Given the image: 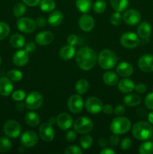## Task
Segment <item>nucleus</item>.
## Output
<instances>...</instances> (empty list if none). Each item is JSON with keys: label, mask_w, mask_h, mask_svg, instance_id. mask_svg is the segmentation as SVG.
<instances>
[{"label": "nucleus", "mask_w": 153, "mask_h": 154, "mask_svg": "<svg viewBox=\"0 0 153 154\" xmlns=\"http://www.w3.org/2000/svg\"><path fill=\"white\" fill-rule=\"evenodd\" d=\"M39 136L44 142H50L52 141L55 136V132L52 126L47 123H43L39 127Z\"/></svg>", "instance_id": "obj_13"}, {"label": "nucleus", "mask_w": 153, "mask_h": 154, "mask_svg": "<svg viewBox=\"0 0 153 154\" xmlns=\"http://www.w3.org/2000/svg\"><path fill=\"white\" fill-rule=\"evenodd\" d=\"M98 145L101 147H106L107 145V141H106V138H100L98 140Z\"/></svg>", "instance_id": "obj_56"}, {"label": "nucleus", "mask_w": 153, "mask_h": 154, "mask_svg": "<svg viewBox=\"0 0 153 154\" xmlns=\"http://www.w3.org/2000/svg\"><path fill=\"white\" fill-rule=\"evenodd\" d=\"M48 123H50V124H51L52 126V125L56 124V117H50V118L49 119V120H48Z\"/></svg>", "instance_id": "obj_60"}, {"label": "nucleus", "mask_w": 153, "mask_h": 154, "mask_svg": "<svg viewBox=\"0 0 153 154\" xmlns=\"http://www.w3.org/2000/svg\"><path fill=\"white\" fill-rule=\"evenodd\" d=\"M3 130H4V134L8 137L10 138H16L20 135L22 128H21L20 124L17 121L14 120H8L4 123Z\"/></svg>", "instance_id": "obj_8"}, {"label": "nucleus", "mask_w": 153, "mask_h": 154, "mask_svg": "<svg viewBox=\"0 0 153 154\" xmlns=\"http://www.w3.org/2000/svg\"><path fill=\"white\" fill-rule=\"evenodd\" d=\"M135 84L132 80L124 78L118 83V89L122 93H130L134 90Z\"/></svg>", "instance_id": "obj_22"}, {"label": "nucleus", "mask_w": 153, "mask_h": 154, "mask_svg": "<svg viewBox=\"0 0 153 154\" xmlns=\"http://www.w3.org/2000/svg\"><path fill=\"white\" fill-rule=\"evenodd\" d=\"M103 81L108 86H115L118 83V78L115 72L107 71L103 75Z\"/></svg>", "instance_id": "obj_27"}, {"label": "nucleus", "mask_w": 153, "mask_h": 154, "mask_svg": "<svg viewBox=\"0 0 153 154\" xmlns=\"http://www.w3.org/2000/svg\"><path fill=\"white\" fill-rule=\"evenodd\" d=\"M89 88V84L86 79H80L75 84V90L80 95L86 93Z\"/></svg>", "instance_id": "obj_32"}, {"label": "nucleus", "mask_w": 153, "mask_h": 154, "mask_svg": "<svg viewBox=\"0 0 153 154\" xmlns=\"http://www.w3.org/2000/svg\"><path fill=\"white\" fill-rule=\"evenodd\" d=\"M139 153L152 154L153 143L152 141H145V142L142 143L139 147Z\"/></svg>", "instance_id": "obj_34"}, {"label": "nucleus", "mask_w": 153, "mask_h": 154, "mask_svg": "<svg viewBox=\"0 0 153 154\" xmlns=\"http://www.w3.org/2000/svg\"><path fill=\"white\" fill-rule=\"evenodd\" d=\"M26 105H24L23 103H18L16 105V109L18 111H23L24 108H25Z\"/></svg>", "instance_id": "obj_57"}, {"label": "nucleus", "mask_w": 153, "mask_h": 154, "mask_svg": "<svg viewBox=\"0 0 153 154\" xmlns=\"http://www.w3.org/2000/svg\"><path fill=\"white\" fill-rule=\"evenodd\" d=\"M25 121L27 125L32 126V127H34L40 123V118L38 114L33 112V111H30V112L26 114Z\"/></svg>", "instance_id": "obj_28"}, {"label": "nucleus", "mask_w": 153, "mask_h": 154, "mask_svg": "<svg viewBox=\"0 0 153 154\" xmlns=\"http://www.w3.org/2000/svg\"><path fill=\"white\" fill-rule=\"evenodd\" d=\"M55 8L56 3L54 0H40V8L44 12H51Z\"/></svg>", "instance_id": "obj_33"}, {"label": "nucleus", "mask_w": 153, "mask_h": 154, "mask_svg": "<svg viewBox=\"0 0 153 154\" xmlns=\"http://www.w3.org/2000/svg\"><path fill=\"white\" fill-rule=\"evenodd\" d=\"M120 43L124 48H128V49H133L139 45V36L131 32H125L122 35L120 38Z\"/></svg>", "instance_id": "obj_7"}, {"label": "nucleus", "mask_w": 153, "mask_h": 154, "mask_svg": "<svg viewBox=\"0 0 153 154\" xmlns=\"http://www.w3.org/2000/svg\"><path fill=\"white\" fill-rule=\"evenodd\" d=\"M38 141V136L34 132L27 130L24 132L20 136V144L26 148H31L36 145Z\"/></svg>", "instance_id": "obj_10"}, {"label": "nucleus", "mask_w": 153, "mask_h": 154, "mask_svg": "<svg viewBox=\"0 0 153 154\" xmlns=\"http://www.w3.org/2000/svg\"><path fill=\"white\" fill-rule=\"evenodd\" d=\"M132 135L137 140L146 141L153 135V127L148 122H137L132 127Z\"/></svg>", "instance_id": "obj_2"}, {"label": "nucleus", "mask_w": 153, "mask_h": 154, "mask_svg": "<svg viewBox=\"0 0 153 154\" xmlns=\"http://www.w3.org/2000/svg\"><path fill=\"white\" fill-rule=\"evenodd\" d=\"M152 33L151 25L148 22H142L137 28V35L142 39H147L149 38Z\"/></svg>", "instance_id": "obj_24"}, {"label": "nucleus", "mask_w": 153, "mask_h": 154, "mask_svg": "<svg viewBox=\"0 0 153 154\" xmlns=\"http://www.w3.org/2000/svg\"><path fill=\"white\" fill-rule=\"evenodd\" d=\"M28 60H29L28 53L26 52L25 50H20V51H16L14 54L13 58H12L14 64L19 67H22V66H26L28 63Z\"/></svg>", "instance_id": "obj_17"}, {"label": "nucleus", "mask_w": 153, "mask_h": 154, "mask_svg": "<svg viewBox=\"0 0 153 154\" xmlns=\"http://www.w3.org/2000/svg\"><path fill=\"white\" fill-rule=\"evenodd\" d=\"M19 151L20 152V153H22V152H24V147H23V146L19 147Z\"/></svg>", "instance_id": "obj_61"}, {"label": "nucleus", "mask_w": 153, "mask_h": 154, "mask_svg": "<svg viewBox=\"0 0 153 154\" xmlns=\"http://www.w3.org/2000/svg\"><path fill=\"white\" fill-rule=\"evenodd\" d=\"M24 4L30 6V7H34V6L38 5L40 4V0H22Z\"/></svg>", "instance_id": "obj_53"}, {"label": "nucleus", "mask_w": 153, "mask_h": 154, "mask_svg": "<svg viewBox=\"0 0 153 154\" xmlns=\"http://www.w3.org/2000/svg\"><path fill=\"white\" fill-rule=\"evenodd\" d=\"M123 102L126 106L136 107L140 104L141 98L139 95L132 93L125 96L123 99Z\"/></svg>", "instance_id": "obj_26"}, {"label": "nucleus", "mask_w": 153, "mask_h": 154, "mask_svg": "<svg viewBox=\"0 0 153 154\" xmlns=\"http://www.w3.org/2000/svg\"><path fill=\"white\" fill-rule=\"evenodd\" d=\"M36 23L28 17H20L16 22L18 29L23 33H32L35 30Z\"/></svg>", "instance_id": "obj_11"}, {"label": "nucleus", "mask_w": 153, "mask_h": 154, "mask_svg": "<svg viewBox=\"0 0 153 154\" xmlns=\"http://www.w3.org/2000/svg\"><path fill=\"white\" fill-rule=\"evenodd\" d=\"M138 66L144 72H153V55L145 54L142 56L138 60Z\"/></svg>", "instance_id": "obj_15"}, {"label": "nucleus", "mask_w": 153, "mask_h": 154, "mask_svg": "<svg viewBox=\"0 0 153 154\" xmlns=\"http://www.w3.org/2000/svg\"><path fill=\"white\" fill-rule=\"evenodd\" d=\"M1 62H2V60H1V57H0V65H1Z\"/></svg>", "instance_id": "obj_62"}, {"label": "nucleus", "mask_w": 153, "mask_h": 154, "mask_svg": "<svg viewBox=\"0 0 153 154\" xmlns=\"http://www.w3.org/2000/svg\"><path fill=\"white\" fill-rule=\"evenodd\" d=\"M148 123H150L152 125H153V111H152V112H150L149 114H148Z\"/></svg>", "instance_id": "obj_59"}, {"label": "nucleus", "mask_w": 153, "mask_h": 154, "mask_svg": "<svg viewBox=\"0 0 153 154\" xmlns=\"http://www.w3.org/2000/svg\"><path fill=\"white\" fill-rule=\"evenodd\" d=\"M56 124L62 130H68L74 124L73 119L67 113H61L56 117Z\"/></svg>", "instance_id": "obj_16"}, {"label": "nucleus", "mask_w": 153, "mask_h": 154, "mask_svg": "<svg viewBox=\"0 0 153 154\" xmlns=\"http://www.w3.org/2000/svg\"><path fill=\"white\" fill-rule=\"evenodd\" d=\"M44 103V97L39 92L32 91L26 97L25 105L28 109L37 110L42 106Z\"/></svg>", "instance_id": "obj_5"}, {"label": "nucleus", "mask_w": 153, "mask_h": 154, "mask_svg": "<svg viewBox=\"0 0 153 154\" xmlns=\"http://www.w3.org/2000/svg\"><path fill=\"white\" fill-rule=\"evenodd\" d=\"M7 77L14 82H17L22 80V73L19 70L16 69H12L8 72Z\"/></svg>", "instance_id": "obj_37"}, {"label": "nucleus", "mask_w": 153, "mask_h": 154, "mask_svg": "<svg viewBox=\"0 0 153 154\" xmlns=\"http://www.w3.org/2000/svg\"><path fill=\"white\" fill-rule=\"evenodd\" d=\"M26 8L25 5L22 2H18L14 7L13 13L16 17H21L26 13Z\"/></svg>", "instance_id": "obj_38"}, {"label": "nucleus", "mask_w": 153, "mask_h": 154, "mask_svg": "<svg viewBox=\"0 0 153 154\" xmlns=\"http://www.w3.org/2000/svg\"><path fill=\"white\" fill-rule=\"evenodd\" d=\"M85 107L88 113L92 114H97L102 111L103 103L99 99L92 96L86 99Z\"/></svg>", "instance_id": "obj_12"}, {"label": "nucleus", "mask_w": 153, "mask_h": 154, "mask_svg": "<svg viewBox=\"0 0 153 154\" xmlns=\"http://www.w3.org/2000/svg\"><path fill=\"white\" fill-rule=\"evenodd\" d=\"M76 51L73 45H67L62 47L59 51V57L64 60H71L74 57Z\"/></svg>", "instance_id": "obj_23"}, {"label": "nucleus", "mask_w": 153, "mask_h": 154, "mask_svg": "<svg viewBox=\"0 0 153 154\" xmlns=\"http://www.w3.org/2000/svg\"><path fill=\"white\" fill-rule=\"evenodd\" d=\"M10 43L14 48H21L25 45V38L20 34L12 35L10 38Z\"/></svg>", "instance_id": "obj_29"}, {"label": "nucleus", "mask_w": 153, "mask_h": 154, "mask_svg": "<svg viewBox=\"0 0 153 154\" xmlns=\"http://www.w3.org/2000/svg\"><path fill=\"white\" fill-rule=\"evenodd\" d=\"M67 42H68V45H73V46H74V45H76V44L77 43V42H78L77 36H76V35H74V34L70 35L68 37Z\"/></svg>", "instance_id": "obj_50"}, {"label": "nucleus", "mask_w": 153, "mask_h": 154, "mask_svg": "<svg viewBox=\"0 0 153 154\" xmlns=\"http://www.w3.org/2000/svg\"><path fill=\"white\" fill-rule=\"evenodd\" d=\"M114 113L116 115H122L124 112H125V107H124V105H122V104H119V105H117L115 108V109L113 110Z\"/></svg>", "instance_id": "obj_49"}, {"label": "nucleus", "mask_w": 153, "mask_h": 154, "mask_svg": "<svg viewBox=\"0 0 153 154\" xmlns=\"http://www.w3.org/2000/svg\"><path fill=\"white\" fill-rule=\"evenodd\" d=\"M35 49H36L35 44L32 42H28L25 46V51H26V52H28V54H29V53L34 52V51H35Z\"/></svg>", "instance_id": "obj_51"}, {"label": "nucleus", "mask_w": 153, "mask_h": 154, "mask_svg": "<svg viewBox=\"0 0 153 154\" xmlns=\"http://www.w3.org/2000/svg\"><path fill=\"white\" fill-rule=\"evenodd\" d=\"M137 114L140 117H145L146 115V111L143 109V108H139L137 110Z\"/></svg>", "instance_id": "obj_58"}, {"label": "nucleus", "mask_w": 153, "mask_h": 154, "mask_svg": "<svg viewBox=\"0 0 153 154\" xmlns=\"http://www.w3.org/2000/svg\"><path fill=\"white\" fill-rule=\"evenodd\" d=\"M76 7L82 13H88L92 8L91 0H76Z\"/></svg>", "instance_id": "obj_31"}, {"label": "nucleus", "mask_w": 153, "mask_h": 154, "mask_svg": "<svg viewBox=\"0 0 153 154\" xmlns=\"http://www.w3.org/2000/svg\"><path fill=\"white\" fill-rule=\"evenodd\" d=\"M106 4L104 0H98L94 2V5H93L94 11L98 14H101L104 12V11L106 10Z\"/></svg>", "instance_id": "obj_39"}, {"label": "nucleus", "mask_w": 153, "mask_h": 154, "mask_svg": "<svg viewBox=\"0 0 153 154\" xmlns=\"http://www.w3.org/2000/svg\"><path fill=\"white\" fill-rule=\"evenodd\" d=\"M63 20V14L60 11H54L48 17L47 22L52 26H58Z\"/></svg>", "instance_id": "obj_25"}, {"label": "nucleus", "mask_w": 153, "mask_h": 154, "mask_svg": "<svg viewBox=\"0 0 153 154\" xmlns=\"http://www.w3.org/2000/svg\"><path fill=\"white\" fill-rule=\"evenodd\" d=\"M110 5L116 11L122 12L128 7L129 0H110Z\"/></svg>", "instance_id": "obj_30"}, {"label": "nucleus", "mask_w": 153, "mask_h": 154, "mask_svg": "<svg viewBox=\"0 0 153 154\" xmlns=\"http://www.w3.org/2000/svg\"><path fill=\"white\" fill-rule=\"evenodd\" d=\"M14 86L11 81L8 78H0V95L2 96H8L12 93Z\"/></svg>", "instance_id": "obj_19"}, {"label": "nucleus", "mask_w": 153, "mask_h": 154, "mask_svg": "<svg viewBox=\"0 0 153 154\" xmlns=\"http://www.w3.org/2000/svg\"><path fill=\"white\" fill-rule=\"evenodd\" d=\"M122 18L124 22L128 25L135 26L140 22L141 14L135 9H129L124 12Z\"/></svg>", "instance_id": "obj_14"}, {"label": "nucleus", "mask_w": 153, "mask_h": 154, "mask_svg": "<svg viewBox=\"0 0 153 154\" xmlns=\"http://www.w3.org/2000/svg\"><path fill=\"white\" fill-rule=\"evenodd\" d=\"M98 61V56L95 51L88 47H84L77 51L76 62L82 70L89 71L93 69Z\"/></svg>", "instance_id": "obj_1"}, {"label": "nucleus", "mask_w": 153, "mask_h": 154, "mask_svg": "<svg viewBox=\"0 0 153 154\" xmlns=\"http://www.w3.org/2000/svg\"><path fill=\"white\" fill-rule=\"evenodd\" d=\"M10 32L9 26L4 22H0V41L3 40Z\"/></svg>", "instance_id": "obj_40"}, {"label": "nucleus", "mask_w": 153, "mask_h": 154, "mask_svg": "<svg viewBox=\"0 0 153 154\" xmlns=\"http://www.w3.org/2000/svg\"><path fill=\"white\" fill-rule=\"evenodd\" d=\"M109 142L110 144V145L113 146V147H116L118 144L119 143V137H118V135H116V134H114V135H112L109 138Z\"/></svg>", "instance_id": "obj_48"}, {"label": "nucleus", "mask_w": 153, "mask_h": 154, "mask_svg": "<svg viewBox=\"0 0 153 154\" xmlns=\"http://www.w3.org/2000/svg\"><path fill=\"white\" fill-rule=\"evenodd\" d=\"M131 127V122L128 118L124 117H118L114 118L110 123L111 132L116 135L127 133Z\"/></svg>", "instance_id": "obj_4"}, {"label": "nucleus", "mask_w": 153, "mask_h": 154, "mask_svg": "<svg viewBox=\"0 0 153 154\" xmlns=\"http://www.w3.org/2000/svg\"><path fill=\"white\" fill-rule=\"evenodd\" d=\"M133 66L127 62H122L117 66L116 73L123 78H128L133 74Z\"/></svg>", "instance_id": "obj_21"}, {"label": "nucleus", "mask_w": 153, "mask_h": 154, "mask_svg": "<svg viewBox=\"0 0 153 154\" xmlns=\"http://www.w3.org/2000/svg\"><path fill=\"white\" fill-rule=\"evenodd\" d=\"M110 20L111 24H112L113 26H118L122 23V22L123 20V18L121 14H120V12L116 11L111 14Z\"/></svg>", "instance_id": "obj_41"}, {"label": "nucleus", "mask_w": 153, "mask_h": 154, "mask_svg": "<svg viewBox=\"0 0 153 154\" xmlns=\"http://www.w3.org/2000/svg\"><path fill=\"white\" fill-rule=\"evenodd\" d=\"M54 36L51 32L50 31H42L39 32L35 37V42L38 45L44 46V45H50L53 41Z\"/></svg>", "instance_id": "obj_20"}, {"label": "nucleus", "mask_w": 153, "mask_h": 154, "mask_svg": "<svg viewBox=\"0 0 153 154\" xmlns=\"http://www.w3.org/2000/svg\"><path fill=\"white\" fill-rule=\"evenodd\" d=\"M98 62L101 69L104 70H110L116 65V55L111 50L104 49L99 53L98 56Z\"/></svg>", "instance_id": "obj_3"}, {"label": "nucleus", "mask_w": 153, "mask_h": 154, "mask_svg": "<svg viewBox=\"0 0 153 154\" xmlns=\"http://www.w3.org/2000/svg\"><path fill=\"white\" fill-rule=\"evenodd\" d=\"M131 140L128 138H124L122 140L121 144H120V147L122 150H128L130 147L131 146Z\"/></svg>", "instance_id": "obj_45"}, {"label": "nucleus", "mask_w": 153, "mask_h": 154, "mask_svg": "<svg viewBox=\"0 0 153 154\" xmlns=\"http://www.w3.org/2000/svg\"><path fill=\"white\" fill-rule=\"evenodd\" d=\"M116 152L109 147H104L103 150H100V154H115Z\"/></svg>", "instance_id": "obj_55"}, {"label": "nucleus", "mask_w": 153, "mask_h": 154, "mask_svg": "<svg viewBox=\"0 0 153 154\" xmlns=\"http://www.w3.org/2000/svg\"><path fill=\"white\" fill-rule=\"evenodd\" d=\"M65 154H82V150L80 147L76 145H70L66 148L64 150Z\"/></svg>", "instance_id": "obj_43"}, {"label": "nucleus", "mask_w": 153, "mask_h": 154, "mask_svg": "<svg viewBox=\"0 0 153 154\" xmlns=\"http://www.w3.org/2000/svg\"><path fill=\"white\" fill-rule=\"evenodd\" d=\"M80 144L81 147L84 150H88L93 144V138L88 135H84L80 139Z\"/></svg>", "instance_id": "obj_35"}, {"label": "nucleus", "mask_w": 153, "mask_h": 154, "mask_svg": "<svg viewBox=\"0 0 153 154\" xmlns=\"http://www.w3.org/2000/svg\"><path fill=\"white\" fill-rule=\"evenodd\" d=\"M93 129V122L87 117H78L74 123V129L80 134H86Z\"/></svg>", "instance_id": "obj_6"}, {"label": "nucleus", "mask_w": 153, "mask_h": 154, "mask_svg": "<svg viewBox=\"0 0 153 154\" xmlns=\"http://www.w3.org/2000/svg\"><path fill=\"white\" fill-rule=\"evenodd\" d=\"M36 25H38L40 27H44L46 23V20L44 17H38L37 18L35 21Z\"/></svg>", "instance_id": "obj_54"}, {"label": "nucleus", "mask_w": 153, "mask_h": 154, "mask_svg": "<svg viewBox=\"0 0 153 154\" xmlns=\"http://www.w3.org/2000/svg\"><path fill=\"white\" fill-rule=\"evenodd\" d=\"M146 107L149 110H153V93H150L146 96L144 100Z\"/></svg>", "instance_id": "obj_44"}, {"label": "nucleus", "mask_w": 153, "mask_h": 154, "mask_svg": "<svg viewBox=\"0 0 153 154\" xmlns=\"http://www.w3.org/2000/svg\"><path fill=\"white\" fill-rule=\"evenodd\" d=\"M12 144L10 140L5 137L0 138V153H7L10 150Z\"/></svg>", "instance_id": "obj_36"}, {"label": "nucleus", "mask_w": 153, "mask_h": 154, "mask_svg": "<svg viewBox=\"0 0 153 154\" xmlns=\"http://www.w3.org/2000/svg\"><path fill=\"white\" fill-rule=\"evenodd\" d=\"M83 99L80 94L72 95L68 101V108L73 114H79L83 109Z\"/></svg>", "instance_id": "obj_9"}, {"label": "nucleus", "mask_w": 153, "mask_h": 154, "mask_svg": "<svg viewBox=\"0 0 153 154\" xmlns=\"http://www.w3.org/2000/svg\"><path fill=\"white\" fill-rule=\"evenodd\" d=\"M26 97V94L25 91H23V90H16V91L12 93V99L16 101V102H21Z\"/></svg>", "instance_id": "obj_42"}, {"label": "nucleus", "mask_w": 153, "mask_h": 154, "mask_svg": "<svg viewBox=\"0 0 153 154\" xmlns=\"http://www.w3.org/2000/svg\"><path fill=\"white\" fill-rule=\"evenodd\" d=\"M65 138L66 140H67V141H68V142H73V141H74L76 138V131L69 130L68 132L66 133Z\"/></svg>", "instance_id": "obj_46"}, {"label": "nucleus", "mask_w": 153, "mask_h": 154, "mask_svg": "<svg viewBox=\"0 0 153 154\" xmlns=\"http://www.w3.org/2000/svg\"><path fill=\"white\" fill-rule=\"evenodd\" d=\"M134 90L139 94H143V93H145L146 92L147 87L145 84L140 83V84H137L136 85H135Z\"/></svg>", "instance_id": "obj_47"}, {"label": "nucleus", "mask_w": 153, "mask_h": 154, "mask_svg": "<svg viewBox=\"0 0 153 154\" xmlns=\"http://www.w3.org/2000/svg\"><path fill=\"white\" fill-rule=\"evenodd\" d=\"M102 111L104 112V114H111L112 112H113V108H112V106L110 104H106V105H103V108H102Z\"/></svg>", "instance_id": "obj_52"}, {"label": "nucleus", "mask_w": 153, "mask_h": 154, "mask_svg": "<svg viewBox=\"0 0 153 154\" xmlns=\"http://www.w3.org/2000/svg\"><path fill=\"white\" fill-rule=\"evenodd\" d=\"M94 26V19L90 15L85 14L82 15L79 19V26L82 31L90 32Z\"/></svg>", "instance_id": "obj_18"}]
</instances>
